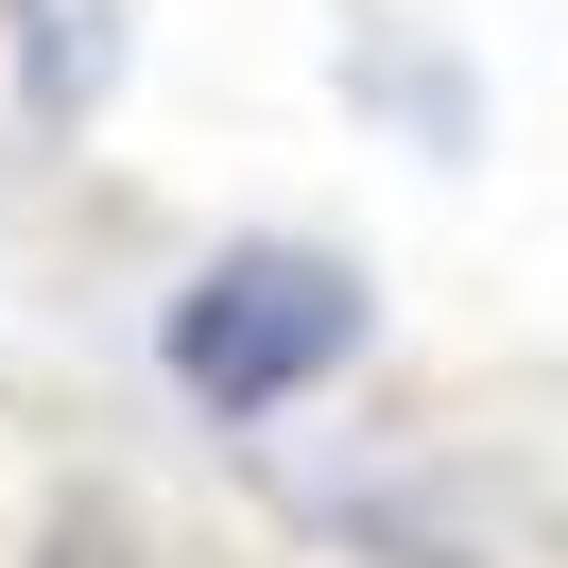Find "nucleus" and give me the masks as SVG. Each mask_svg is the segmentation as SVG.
Returning <instances> with one entry per match:
<instances>
[{
    "label": "nucleus",
    "mask_w": 568,
    "mask_h": 568,
    "mask_svg": "<svg viewBox=\"0 0 568 568\" xmlns=\"http://www.w3.org/2000/svg\"><path fill=\"white\" fill-rule=\"evenodd\" d=\"M362 327H379V293H362V258L327 242H224L173 276V311H155V362H173L190 414H293V396H327L362 362Z\"/></svg>",
    "instance_id": "1"
},
{
    "label": "nucleus",
    "mask_w": 568,
    "mask_h": 568,
    "mask_svg": "<svg viewBox=\"0 0 568 568\" xmlns=\"http://www.w3.org/2000/svg\"><path fill=\"white\" fill-rule=\"evenodd\" d=\"M18 18H52V0H18Z\"/></svg>",
    "instance_id": "2"
}]
</instances>
